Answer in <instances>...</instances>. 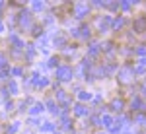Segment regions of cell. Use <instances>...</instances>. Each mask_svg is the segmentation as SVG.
Returning a JSON list of instances; mask_svg holds the SVG:
<instances>
[{"mask_svg": "<svg viewBox=\"0 0 146 134\" xmlns=\"http://www.w3.org/2000/svg\"><path fill=\"white\" fill-rule=\"evenodd\" d=\"M55 76H56V80H58V82H68V80L72 78V68L66 66V64H62V66L56 68Z\"/></svg>", "mask_w": 146, "mask_h": 134, "instance_id": "obj_1", "label": "cell"}, {"mask_svg": "<svg viewBox=\"0 0 146 134\" xmlns=\"http://www.w3.org/2000/svg\"><path fill=\"white\" fill-rule=\"evenodd\" d=\"M18 22H20V27L22 29H29L31 25H33V20H31V14L27 10L20 12V18H18Z\"/></svg>", "mask_w": 146, "mask_h": 134, "instance_id": "obj_2", "label": "cell"}, {"mask_svg": "<svg viewBox=\"0 0 146 134\" xmlns=\"http://www.w3.org/2000/svg\"><path fill=\"white\" fill-rule=\"evenodd\" d=\"M88 12H90V6H88L86 2H76V4H74V16H76L78 20H82L84 16H88Z\"/></svg>", "mask_w": 146, "mask_h": 134, "instance_id": "obj_3", "label": "cell"}, {"mask_svg": "<svg viewBox=\"0 0 146 134\" xmlns=\"http://www.w3.org/2000/svg\"><path fill=\"white\" fill-rule=\"evenodd\" d=\"M31 84H33L35 88H47L51 84V80L45 78V76H39V74H33L31 76Z\"/></svg>", "mask_w": 146, "mask_h": 134, "instance_id": "obj_4", "label": "cell"}, {"mask_svg": "<svg viewBox=\"0 0 146 134\" xmlns=\"http://www.w3.org/2000/svg\"><path fill=\"white\" fill-rule=\"evenodd\" d=\"M20 128H22V123H20V121H14V123L8 124L6 132H8V134H18V132H20Z\"/></svg>", "mask_w": 146, "mask_h": 134, "instance_id": "obj_5", "label": "cell"}, {"mask_svg": "<svg viewBox=\"0 0 146 134\" xmlns=\"http://www.w3.org/2000/svg\"><path fill=\"white\" fill-rule=\"evenodd\" d=\"M6 91H8V95H16V93L20 91V88H18V84H16L14 80H10V82L6 84Z\"/></svg>", "mask_w": 146, "mask_h": 134, "instance_id": "obj_6", "label": "cell"}, {"mask_svg": "<svg viewBox=\"0 0 146 134\" xmlns=\"http://www.w3.org/2000/svg\"><path fill=\"white\" fill-rule=\"evenodd\" d=\"M88 109H86V105L84 103H78V105H74V115H78V117H86L88 115Z\"/></svg>", "mask_w": 146, "mask_h": 134, "instance_id": "obj_7", "label": "cell"}, {"mask_svg": "<svg viewBox=\"0 0 146 134\" xmlns=\"http://www.w3.org/2000/svg\"><path fill=\"white\" fill-rule=\"evenodd\" d=\"M45 107H47L51 113H53V115H60V109H58V105L55 103V99H49V101L45 103Z\"/></svg>", "mask_w": 146, "mask_h": 134, "instance_id": "obj_8", "label": "cell"}, {"mask_svg": "<svg viewBox=\"0 0 146 134\" xmlns=\"http://www.w3.org/2000/svg\"><path fill=\"white\" fill-rule=\"evenodd\" d=\"M45 111V105H43V103H33V105H31V109H29V113H31V115H41V113Z\"/></svg>", "mask_w": 146, "mask_h": 134, "instance_id": "obj_9", "label": "cell"}, {"mask_svg": "<svg viewBox=\"0 0 146 134\" xmlns=\"http://www.w3.org/2000/svg\"><path fill=\"white\" fill-rule=\"evenodd\" d=\"M133 74H135V72H133V70H131V68H127V66H125L123 70H121V82H129V80H131V76H133Z\"/></svg>", "mask_w": 146, "mask_h": 134, "instance_id": "obj_10", "label": "cell"}, {"mask_svg": "<svg viewBox=\"0 0 146 134\" xmlns=\"http://www.w3.org/2000/svg\"><path fill=\"white\" fill-rule=\"evenodd\" d=\"M131 105H133V109H136V111H142V109H144V101L140 99V97H135Z\"/></svg>", "mask_w": 146, "mask_h": 134, "instance_id": "obj_11", "label": "cell"}, {"mask_svg": "<svg viewBox=\"0 0 146 134\" xmlns=\"http://www.w3.org/2000/svg\"><path fill=\"white\" fill-rule=\"evenodd\" d=\"M41 132H55V124L51 123V121L43 123V124H41Z\"/></svg>", "mask_w": 146, "mask_h": 134, "instance_id": "obj_12", "label": "cell"}, {"mask_svg": "<svg viewBox=\"0 0 146 134\" xmlns=\"http://www.w3.org/2000/svg\"><path fill=\"white\" fill-rule=\"evenodd\" d=\"M125 107V101L123 99H113V103H111V109L113 111H121Z\"/></svg>", "mask_w": 146, "mask_h": 134, "instance_id": "obj_13", "label": "cell"}, {"mask_svg": "<svg viewBox=\"0 0 146 134\" xmlns=\"http://www.w3.org/2000/svg\"><path fill=\"white\" fill-rule=\"evenodd\" d=\"M33 56H35V47H33V45H27V47H25V58L31 60Z\"/></svg>", "mask_w": 146, "mask_h": 134, "instance_id": "obj_14", "label": "cell"}, {"mask_svg": "<svg viewBox=\"0 0 146 134\" xmlns=\"http://www.w3.org/2000/svg\"><path fill=\"white\" fill-rule=\"evenodd\" d=\"M10 76H14V78H22V76H23V70L20 66H14V68H10Z\"/></svg>", "mask_w": 146, "mask_h": 134, "instance_id": "obj_15", "label": "cell"}, {"mask_svg": "<svg viewBox=\"0 0 146 134\" xmlns=\"http://www.w3.org/2000/svg\"><path fill=\"white\" fill-rule=\"evenodd\" d=\"M109 23H111V18H109V16H105L103 20H100V29H101V31H105V29L109 27Z\"/></svg>", "mask_w": 146, "mask_h": 134, "instance_id": "obj_16", "label": "cell"}, {"mask_svg": "<svg viewBox=\"0 0 146 134\" xmlns=\"http://www.w3.org/2000/svg\"><path fill=\"white\" fill-rule=\"evenodd\" d=\"M100 124H103V126H111V124H113V119L109 117V115H103V117L100 119Z\"/></svg>", "mask_w": 146, "mask_h": 134, "instance_id": "obj_17", "label": "cell"}, {"mask_svg": "<svg viewBox=\"0 0 146 134\" xmlns=\"http://www.w3.org/2000/svg\"><path fill=\"white\" fill-rule=\"evenodd\" d=\"M88 53H90V56H96L100 53V43H92L90 49H88Z\"/></svg>", "mask_w": 146, "mask_h": 134, "instance_id": "obj_18", "label": "cell"}, {"mask_svg": "<svg viewBox=\"0 0 146 134\" xmlns=\"http://www.w3.org/2000/svg\"><path fill=\"white\" fill-rule=\"evenodd\" d=\"M31 8H33L35 12H43V10H45V2H39V0H35L33 4H31Z\"/></svg>", "mask_w": 146, "mask_h": 134, "instance_id": "obj_19", "label": "cell"}, {"mask_svg": "<svg viewBox=\"0 0 146 134\" xmlns=\"http://www.w3.org/2000/svg\"><path fill=\"white\" fill-rule=\"evenodd\" d=\"M78 99L80 101H90L92 99V93H90V91H80V93H78Z\"/></svg>", "mask_w": 146, "mask_h": 134, "instance_id": "obj_20", "label": "cell"}, {"mask_svg": "<svg viewBox=\"0 0 146 134\" xmlns=\"http://www.w3.org/2000/svg\"><path fill=\"white\" fill-rule=\"evenodd\" d=\"M80 31H82V37H84V39H88V37H90V27H88V25H84V27H82V29H80Z\"/></svg>", "mask_w": 146, "mask_h": 134, "instance_id": "obj_21", "label": "cell"}, {"mask_svg": "<svg viewBox=\"0 0 146 134\" xmlns=\"http://www.w3.org/2000/svg\"><path fill=\"white\" fill-rule=\"evenodd\" d=\"M2 68H8V60H6L4 55H0V70H2Z\"/></svg>", "mask_w": 146, "mask_h": 134, "instance_id": "obj_22", "label": "cell"}, {"mask_svg": "<svg viewBox=\"0 0 146 134\" xmlns=\"http://www.w3.org/2000/svg\"><path fill=\"white\" fill-rule=\"evenodd\" d=\"M123 23H125L123 18H117V20L113 22V27H115V29H117V27H123Z\"/></svg>", "mask_w": 146, "mask_h": 134, "instance_id": "obj_23", "label": "cell"}, {"mask_svg": "<svg viewBox=\"0 0 146 134\" xmlns=\"http://www.w3.org/2000/svg\"><path fill=\"white\" fill-rule=\"evenodd\" d=\"M49 66H51V68H58V58H55V56L49 58Z\"/></svg>", "mask_w": 146, "mask_h": 134, "instance_id": "obj_24", "label": "cell"}, {"mask_svg": "<svg viewBox=\"0 0 146 134\" xmlns=\"http://www.w3.org/2000/svg\"><path fill=\"white\" fill-rule=\"evenodd\" d=\"M4 109H6L8 113H10V111H14V103H12V101H6V105H4Z\"/></svg>", "mask_w": 146, "mask_h": 134, "instance_id": "obj_25", "label": "cell"}, {"mask_svg": "<svg viewBox=\"0 0 146 134\" xmlns=\"http://www.w3.org/2000/svg\"><path fill=\"white\" fill-rule=\"evenodd\" d=\"M135 25H136V29H142V27L146 25V22H144V20H136V23H135Z\"/></svg>", "mask_w": 146, "mask_h": 134, "instance_id": "obj_26", "label": "cell"}, {"mask_svg": "<svg viewBox=\"0 0 146 134\" xmlns=\"http://www.w3.org/2000/svg\"><path fill=\"white\" fill-rule=\"evenodd\" d=\"M136 55H138V56L146 55V49H144V47H140V49H138V51H136Z\"/></svg>", "mask_w": 146, "mask_h": 134, "instance_id": "obj_27", "label": "cell"}, {"mask_svg": "<svg viewBox=\"0 0 146 134\" xmlns=\"http://www.w3.org/2000/svg\"><path fill=\"white\" fill-rule=\"evenodd\" d=\"M121 8H123V10H129V8H131V4H129V2H123V4H121Z\"/></svg>", "mask_w": 146, "mask_h": 134, "instance_id": "obj_28", "label": "cell"}, {"mask_svg": "<svg viewBox=\"0 0 146 134\" xmlns=\"http://www.w3.org/2000/svg\"><path fill=\"white\" fill-rule=\"evenodd\" d=\"M4 29H6V25H4V23L0 22V33H4Z\"/></svg>", "mask_w": 146, "mask_h": 134, "instance_id": "obj_29", "label": "cell"}, {"mask_svg": "<svg viewBox=\"0 0 146 134\" xmlns=\"http://www.w3.org/2000/svg\"><path fill=\"white\" fill-rule=\"evenodd\" d=\"M53 134H62V132H58V130H55V132H53Z\"/></svg>", "mask_w": 146, "mask_h": 134, "instance_id": "obj_30", "label": "cell"}, {"mask_svg": "<svg viewBox=\"0 0 146 134\" xmlns=\"http://www.w3.org/2000/svg\"><path fill=\"white\" fill-rule=\"evenodd\" d=\"M144 126H146V121H144Z\"/></svg>", "mask_w": 146, "mask_h": 134, "instance_id": "obj_31", "label": "cell"}, {"mask_svg": "<svg viewBox=\"0 0 146 134\" xmlns=\"http://www.w3.org/2000/svg\"><path fill=\"white\" fill-rule=\"evenodd\" d=\"M100 134H101V132H100Z\"/></svg>", "mask_w": 146, "mask_h": 134, "instance_id": "obj_32", "label": "cell"}]
</instances>
